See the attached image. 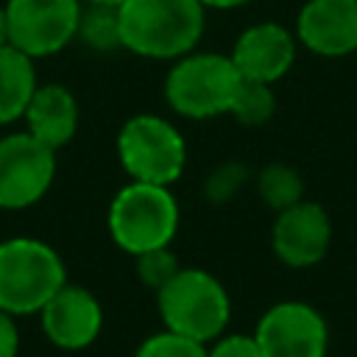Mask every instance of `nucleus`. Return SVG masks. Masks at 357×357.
Wrapping results in <instances>:
<instances>
[{
    "label": "nucleus",
    "instance_id": "f257e3e1",
    "mask_svg": "<svg viewBox=\"0 0 357 357\" xmlns=\"http://www.w3.org/2000/svg\"><path fill=\"white\" fill-rule=\"evenodd\" d=\"M117 20L123 50L151 61H176L198 50L206 8L201 0H126Z\"/></svg>",
    "mask_w": 357,
    "mask_h": 357
},
{
    "label": "nucleus",
    "instance_id": "f03ea898",
    "mask_svg": "<svg viewBox=\"0 0 357 357\" xmlns=\"http://www.w3.org/2000/svg\"><path fill=\"white\" fill-rule=\"evenodd\" d=\"M181 226V206L173 187L131 181L123 184L106 209L109 237L128 257L167 248Z\"/></svg>",
    "mask_w": 357,
    "mask_h": 357
},
{
    "label": "nucleus",
    "instance_id": "7ed1b4c3",
    "mask_svg": "<svg viewBox=\"0 0 357 357\" xmlns=\"http://www.w3.org/2000/svg\"><path fill=\"white\" fill-rule=\"evenodd\" d=\"M67 282L61 254L28 234L0 240V310L22 318L39 315L50 296Z\"/></svg>",
    "mask_w": 357,
    "mask_h": 357
},
{
    "label": "nucleus",
    "instance_id": "20e7f679",
    "mask_svg": "<svg viewBox=\"0 0 357 357\" xmlns=\"http://www.w3.org/2000/svg\"><path fill=\"white\" fill-rule=\"evenodd\" d=\"M156 312L165 329L198 343H212L231 321V298L215 273L181 265L176 276L156 290Z\"/></svg>",
    "mask_w": 357,
    "mask_h": 357
},
{
    "label": "nucleus",
    "instance_id": "39448f33",
    "mask_svg": "<svg viewBox=\"0 0 357 357\" xmlns=\"http://www.w3.org/2000/svg\"><path fill=\"white\" fill-rule=\"evenodd\" d=\"M243 75L229 53L192 50L170 61L165 75V100L184 120H212L229 114Z\"/></svg>",
    "mask_w": 357,
    "mask_h": 357
},
{
    "label": "nucleus",
    "instance_id": "423d86ee",
    "mask_svg": "<svg viewBox=\"0 0 357 357\" xmlns=\"http://www.w3.org/2000/svg\"><path fill=\"white\" fill-rule=\"evenodd\" d=\"M117 162L131 181L173 187L187 167V139L167 117L131 114L114 139Z\"/></svg>",
    "mask_w": 357,
    "mask_h": 357
},
{
    "label": "nucleus",
    "instance_id": "0eeeda50",
    "mask_svg": "<svg viewBox=\"0 0 357 357\" xmlns=\"http://www.w3.org/2000/svg\"><path fill=\"white\" fill-rule=\"evenodd\" d=\"M8 45L31 59H47L75 42L84 0H6Z\"/></svg>",
    "mask_w": 357,
    "mask_h": 357
},
{
    "label": "nucleus",
    "instance_id": "6e6552de",
    "mask_svg": "<svg viewBox=\"0 0 357 357\" xmlns=\"http://www.w3.org/2000/svg\"><path fill=\"white\" fill-rule=\"evenodd\" d=\"M56 153L36 137L8 131L0 137V209L22 212L36 206L53 187Z\"/></svg>",
    "mask_w": 357,
    "mask_h": 357
},
{
    "label": "nucleus",
    "instance_id": "1a4fd4ad",
    "mask_svg": "<svg viewBox=\"0 0 357 357\" xmlns=\"http://www.w3.org/2000/svg\"><path fill=\"white\" fill-rule=\"evenodd\" d=\"M262 357H326V318L307 301L287 298L271 304L254 329Z\"/></svg>",
    "mask_w": 357,
    "mask_h": 357
},
{
    "label": "nucleus",
    "instance_id": "9d476101",
    "mask_svg": "<svg viewBox=\"0 0 357 357\" xmlns=\"http://www.w3.org/2000/svg\"><path fill=\"white\" fill-rule=\"evenodd\" d=\"M329 243L332 220L318 201L301 198L298 204L276 212L271 226V248L282 265L296 271L312 268L326 257Z\"/></svg>",
    "mask_w": 357,
    "mask_h": 357
},
{
    "label": "nucleus",
    "instance_id": "9b49d317",
    "mask_svg": "<svg viewBox=\"0 0 357 357\" xmlns=\"http://www.w3.org/2000/svg\"><path fill=\"white\" fill-rule=\"evenodd\" d=\"M39 326L56 349L84 351L100 337L103 307L89 287L73 284L67 279L39 310Z\"/></svg>",
    "mask_w": 357,
    "mask_h": 357
},
{
    "label": "nucleus",
    "instance_id": "f8f14e48",
    "mask_svg": "<svg viewBox=\"0 0 357 357\" xmlns=\"http://www.w3.org/2000/svg\"><path fill=\"white\" fill-rule=\"evenodd\" d=\"M298 53V39L290 28L279 22H254L240 31V36L231 45V64L237 73L248 81H262V84H276L282 81Z\"/></svg>",
    "mask_w": 357,
    "mask_h": 357
},
{
    "label": "nucleus",
    "instance_id": "ddd939ff",
    "mask_svg": "<svg viewBox=\"0 0 357 357\" xmlns=\"http://www.w3.org/2000/svg\"><path fill=\"white\" fill-rule=\"evenodd\" d=\"M293 33L315 56H351L357 50V0H307Z\"/></svg>",
    "mask_w": 357,
    "mask_h": 357
},
{
    "label": "nucleus",
    "instance_id": "4468645a",
    "mask_svg": "<svg viewBox=\"0 0 357 357\" xmlns=\"http://www.w3.org/2000/svg\"><path fill=\"white\" fill-rule=\"evenodd\" d=\"M78 120V100L64 84H39L22 114L25 131L53 151H61L75 137Z\"/></svg>",
    "mask_w": 357,
    "mask_h": 357
},
{
    "label": "nucleus",
    "instance_id": "2eb2a0df",
    "mask_svg": "<svg viewBox=\"0 0 357 357\" xmlns=\"http://www.w3.org/2000/svg\"><path fill=\"white\" fill-rule=\"evenodd\" d=\"M36 81V59L25 56L22 50L3 45L0 47V126L20 123Z\"/></svg>",
    "mask_w": 357,
    "mask_h": 357
},
{
    "label": "nucleus",
    "instance_id": "dca6fc26",
    "mask_svg": "<svg viewBox=\"0 0 357 357\" xmlns=\"http://www.w3.org/2000/svg\"><path fill=\"white\" fill-rule=\"evenodd\" d=\"M257 195L268 209L282 212L304 198V178L293 165L271 162L257 173Z\"/></svg>",
    "mask_w": 357,
    "mask_h": 357
},
{
    "label": "nucleus",
    "instance_id": "f3484780",
    "mask_svg": "<svg viewBox=\"0 0 357 357\" xmlns=\"http://www.w3.org/2000/svg\"><path fill=\"white\" fill-rule=\"evenodd\" d=\"M75 42H81L84 47H89V50H95V53L123 50L117 8H112V6H95V3H84V8H81V20H78Z\"/></svg>",
    "mask_w": 357,
    "mask_h": 357
},
{
    "label": "nucleus",
    "instance_id": "a211bd4d",
    "mask_svg": "<svg viewBox=\"0 0 357 357\" xmlns=\"http://www.w3.org/2000/svg\"><path fill=\"white\" fill-rule=\"evenodd\" d=\"M276 112V92H273V84H262V81H248L243 78L237 92H234V100L229 106V114L245 126V128H259L265 126Z\"/></svg>",
    "mask_w": 357,
    "mask_h": 357
},
{
    "label": "nucleus",
    "instance_id": "6ab92c4d",
    "mask_svg": "<svg viewBox=\"0 0 357 357\" xmlns=\"http://www.w3.org/2000/svg\"><path fill=\"white\" fill-rule=\"evenodd\" d=\"M134 357H206V343H198L162 326L137 346Z\"/></svg>",
    "mask_w": 357,
    "mask_h": 357
},
{
    "label": "nucleus",
    "instance_id": "aec40b11",
    "mask_svg": "<svg viewBox=\"0 0 357 357\" xmlns=\"http://www.w3.org/2000/svg\"><path fill=\"white\" fill-rule=\"evenodd\" d=\"M178 268H181L178 265V257L170 251V245L167 248H153V251H145V254H137L134 257V271H137L139 282L148 290H153V293L159 287H165L176 276Z\"/></svg>",
    "mask_w": 357,
    "mask_h": 357
},
{
    "label": "nucleus",
    "instance_id": "412c9836",
    "mask_svg": "<svg viewBox=\"0 0 357 357\" xmlns=\"http://www.w3.org/2000/svg\"><path fill=\"white\" fill-rule=\"evenodd\" d=\"M245 181H248V167H245L243 162H223V165H218V167L206 176V181H204V195H206V201H212V204H229V201L243 190Z\"/></svg>",
    "mask_w": 357,
    "mask_h": 357
},
{
    "label": "nucleus",
    "instance_id": "4be33fe9",
    "mask_svg": "<svg viewBox=\"0 0 357 357\" xmlns=\"http://www.w3.org/2000/svg\"><path fill=\"white\" fill-rule=\"evenodd\" d=\"M206 357H262L259 351V343L251 335H243V332H231V335H220L215 337L212 343H206Z\"/></svg>",
    "mask_w": 357,
    "mask_h": 357
},
{
    "label": "nucleus",
    "instance_id": "5701e85b",
    "mask_svg": "<svg viewBox=\"0 0 357 357\" xmlns=\"http://www.w3.org/2000/svg\"><path fill=\"white\" fill-rule=\"evenodd\" d=\"M20 346H22V337H20L17 318L0 310V357H20Z\"/></svg>",
    "mask_w": 357,
    "mask_h": 357
},
{
    "label": "nucleus",
    "instance_id": "b1692460",
    "mask_svg": "<svg viewBox=\"0 0 357 357\" xmlns=\"http://www.w3.org/2000/svg\"><path fill=\"white\" fill-rule=\"evenodd\" d=\"M204 3V8L209 11H231V8H240V6H245V3H251V0H201Z\"/></svg>",
    "mask_w": 357,
    "mask_h": 357
},
{
    "label": "nucleus",
    "instance_id": "393cba45",
    "mask_svg": "<svg viewBox=\"0 0 357 357\" xmlns=\"http://www.w3.org/2000/svg\"><path fill=\"white\" fill-rule=\"evenodd\" d=\"M8 45V25H6V8L0 3V47Z\"/></svg>",
    "mask_w": 357,
    "mask_h": 357
},
{
    "label": "nucleus",
    "instance_id": "a878e982",
    "mask_svg": "<svg viewBox=\"0 0 357 357\" xmlns=\"http://www.w3.org/2000/svg\"><path fill=\"white\" fill-rule=\"evenodd\" d=\"M84 3H95V6H112V8H120L126 0H84Z\"/></svg>",
    "mask_w": 357,
    "mask_h": 357
}]
</instances>
